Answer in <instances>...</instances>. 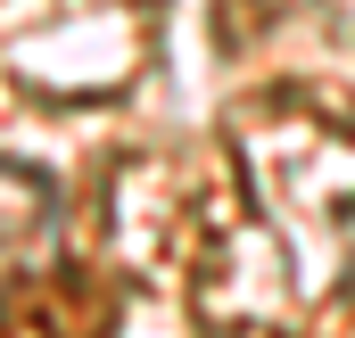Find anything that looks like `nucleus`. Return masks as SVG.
I'll use <instances>...</instances> for the list:
<instances>
[{"label": "nucleus", "instance_id": "obj_1", "mask_svg": "<svg viewBox=\"0 0 355 338\" xmlns=\"http://www.w3.org/2000/svg\"><path fill=\"white\" fill-rule=\"evenodd\" d=\"M58 215H67V198H58L50 173L0 166V281L50 264V248H58Z\"/></svg>", "mask_w": 355, "mask_h": 338}]
</instances>
